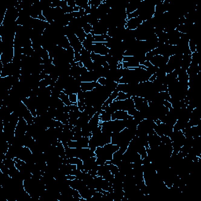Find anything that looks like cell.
Here are the masks:
<instances>
[{"label": "cell", "instance_id": "obj_1", "mask_svg": "<svg viewBox=\"0 0 201 201\" xmlns=\"http://www.w3.org/2000/svg\"><path fill=\"white\" fill-rule=\"evenodd\" d=\"M112 107H113L116 111L117 110H123V111L128 112L135 107V103L132 98H128L126 100H120L116 101L114 100L113 102L110 104Z\"/></svg>", "mask_w": 201, "mask_h": 201}, {"label": "cell", "instance_id": "obj_2", "mask_svg": "<svg viewBox=\"0 0 201 201\" xmlns=\"http://www.w3.org/2000/svg\"><path fill=\"white\" fill-rule=\"evenodd\" d=\"M167 41L166 44L176 46L178 44V41H179L182 33H180L177 29H174L173 31H170V32H167Z\"/></svg>", "mask_w": 201, "mask_h": 201}, {"label": "cell", "instance_id": "obj_3", "mask_svg": "<svg viewBox=\"0 0 201 201\" xmlns=\"http://www.w3.org/2000/svg\"><path fill=\"white\" fill-rule=\"evenodd\" d=\"M27 121L23 117H19V121L15 129V136H24L27 132Z\"/></svg>", "mask_w": 201, "mask_h": 201}, {"label": "cell", "instance_id": "obj_4", "mask_svg": "<svg viewBox=\"0 0 201 201\" xmlns=\"http://www.w3.org/2000/svg\"><path fill=\"white\" fill-rule=\"evenodd\" d=\"M168 60H169L168 57H164L162 55H155L152 57H151L149 61L152 65L158 67V68H161L167 64Z\"/></svg>", "mask_w": 201, "mask_h": 201}, {"label": "cell", "instance_id": "obj_5", "mask_svg": "<svg viewBox=\"0 0 201 201\" xmlns=\"http://www.w3.org/2000/svg\"><path fill=\"white\" fill-rule=\"evenodd\" d=\"M132 99L135 103V107L137 110L140 112H142L144 110L147 109L148 108V103L144 100V98H141L138 96H134L132 97Z\"/></svg>", "mask_w": 201, "mask_h": 201}, {"label": "cell", "instance_id": "obj_6", "mask_svg": "<svg viewBox=\"0 0 201 201\" xmlns=\"http://www.w3.org/2000/svg\"><path fill=\"white\" fill-rule=\"evenodd\" d=\"M95 156V152H93L90 148H78V156H77V157L79 158L80 160H82L83 161Z\"/></svg>", "mask_w": 201, "mask_h": 201}, {"label": "cell", "instance_id": "obj_7", "mask_svg": "<svg viewBox=\"0 0 201 201\" xmlns=\"http://www.w3.org/2000/svg\"><path fill=\"white\" fill-rule=\"evenodd\" d=\"M109 49L105 45L104 43H94L93 46V52L97 54L105 56L109 53Z\"/></svg>", "mask_w": 201, "mask_h": 201}, {"label": "cell", "instance_id": "obj_8", "mask_svg": "<svg viewBox=\"0 0 201 201\" xmlns=\"http://www.w3.org/2000/svg\"><path fill=\"white\" fill-rule=\"evenodd\" d=\"M69 40V43H70V46L73 48L75 52H80V50H82L83 48V44L82 43L79 41V39L77 38L75 34L73 35H71L67 37Z\"/></svg>", "mask_w": 201, "mask_h": 201}, {"label": "cell", "instance_id": "obj_9", "mask_svg": "<svg viewBox=\"0 0 201 201\" xmlns=\"http://www.w3.org/2000/svg\"><path fill=\"white\" fill-rule=\"evenodd\" d=\"M93 35H105L108 33V28L105 24L98 21L93 26V30L90 32Z\"/></svg>", "mask_w": 201, "mask_h": 201}, {"label": "cell", "instance_id": "obj_10", "mask_svg": "<svg viewBox=\"0 0 201 201\" xmlns=\"http://www.w3.org/2000/svg\"><path fill=\"white\" fill-rule=\"evenodd\" d=\"M199 122H200V114L197 108H195L192 111L191 115L189 119V124L190 127H194V126L199 125Z\"/></svg>", "mask_w": 201, "mask_h": 201}, {"label": "cell", "instance_id": "obj_11", "mask_svg": "<svg viewBox=\"0 0 201 201\" xmlns=\"http://www.w3.org/2000/svg\"><path fill=\"white\" fill-rule=\"evenodd\" d=\"M81 82H97L99 79V76L94 71L86 72L85 74H83L80 76Z\"/></svg>", "mask_w": 201, "mask_h": 201}, {"label": "cell", "instance_id": "obj_12", "mask_svg": "<svg viewBox=\"0 0 201 201\" xmlns=\"http://www.w3.org/2000/svg\"><path fill=\"white\" fill-rule=\"evenodd\" d=\"M148 142L149 148H156V147H158L161 143V138L156 134L148 135Z\"/></svg>", "mask_w": 201, "mask_h": 201}, {"label": "cell", "instance_id": "obj_13", "mask_svg": "<svg viewBox=\"0 0 201 201\" xmlns=\"http://www.w3.org/2000/svg\"><path fill=\"white\" fill-rule=\"evenodd\" d=\"M83 171L84 172H88L89 170H92L93 168L95 166H97L98 164L96 163V156L90 157V158L87 159V160L83 161Z\"/></svg>", "mask_w": 201, "mask_h": 201}, {"label": "cell", "instance_id": "obj_14", "mask_svg": "<svg viewBox=\"0 0 201 201\" xmlns=\"http://www.w3.org/2000/svg\"><path fill=\"white\" fill-rule=\"evenodd\" d=\"M189 77H193V76H197L199 73V67L198 63H195L191 61L190 66L189 67L187 70H186Z\"/></svg>", "mask_w": 201, "mask_h": 201}, {"label": "cell", "instance_id": "obj_15", "mask_svg": "<svg viewBox=\"0 0 201 201\" xmlns=\"http://www.w3.org/2000/svg\"><path fill=\"white\" fill-rule=\"evenodd\" d=\"M142 21L140 19V18H135L127 21V28L130 30H135L138 28L141 24L142 23Z\"/></svg>", "mask_w": 201, "mask_h": 201}, {"label": "cell", "instance_id": "obj_16", "mask_svg": "<svg viewBox=\"0 0 201 201\" xmlns=\"http://www.w3.org/2000/svg\"><path fill=\"white\" fill-rule=\"evenodd\" d=\"M130 117V115L127 113V111L123 110H117L112 115V120L119 119V120H124Z\"/></svg>", "mask_w": 201, "mask_h": 201}, {"label": "cell", "instance_id": "obj_17", "mask_svg": "<svg viewBox=\"0 0 201 201\" xmlns=\"http://www.w3.org/2000/svg\"><path fill=\"white\" fill-rule=\"evenodd\" d=\"M100 84L98 82H83L81 83V90L83 91H91L95 87L99 86Z\"/></svg>", "mask_w": 201, "mask_h": 201}, {"label": "cell", "instance_id": "obj_18", "mask_svg": "<svg viewBox=\"0 0 201 201\" xmlns=\"http://www.w3.org/2000/svg\"><path fill=\"white\" fill-rule=\"evenodd\" d=\"M100 122H101L100 121V113L99 112H96L94 116L90 119L89 123H88V125H89L90 130H91V132L93 130H94L96 127H98L99 126Z\"/></svg>", "mask_w": 201, "mask_h": 201}, {"label": "cell", "instance_id": "obj_19", "mask_svg": "<svg viewBox=\"0 0 201 201\" xmlns=\"http://www.w3.org/2000/svg\"><path fill=\"white\" fill-rule=\"evenodd\" d=\"M70 186L76 190H80L83 187L86 186V183L83 181V180L78 179V178H75L73 180H70Z\"/></svg>", "mask_w": 201, "mask_h": 201}, {"label": "cell", "instance_id": "obj_20", "mask_svg": "<svg viewBox=\"0 0 201 201\" xmlns=\"http://www.w3.org/2000/svg\"><path fill=\"white\" fill-rule=\"evenodd\" d=\"M178 80L181 83L189 85V76H188L186 71L180 68V71L178 74Z\"/></svg>", "mask_w": 201, "mask_h": 201}, {"label": "cell", "instance_id": "obj_21", "mask_svg": "<svg viewBox=\"0 0 201 201\" xmlns=\"http://www.w3.org/2000/svg\"><path fill=\"white\" fill-rule=\"evenodd\" d=\"M91 60L94 61V63H97V64L102 65V66L106 63V60L105 56L97 54V53H94V52L91 53Z\"/></svg>", "mask_w": 201, "mask_h": 201}, {"label": "cell", "instance_id": "obj_22", "mask_svg": "<svg viewBox=\"0 0 201 201\" xmlns=\"http://www.w3.org/2000/svg\"><path fill=\"white\" fill-rule=\"evenodd\" d=\"M141 2V1H133V2H128V5H127V9H126L127 14H130L131 13H134L135 11H136L138 9Z\"/></svg>", "mask_w": 201, "mask_h": 201}, {"label": "cell", "instance_id": "obj_23", "mask_svg": "<svg viewBox=\"0 0 201 201\" xmlns=\"http://www.w3.org/2000/svg\"><path fill=\"white\" fill-rule=\"evenodd\" d=\"M123 121L125 123L126 128H128V129H137V127L138 125V123L131 115H130V117L127 118V119H124Z\"/></svg>", "mask_w": 201, "mask_h": 201}, {"label": "cell", "instance_id": "obj_24", "mask_svg": "<svg viewBox=\"0 0 201 201\" xmlns=\"http://www.w3.org/2000/svg\"><path fill=\"white\" fill-rule=\"evenodd\" d=\"M89 140L90 138L83 137L80 140L76 141V148H89Z\"/></svg>", "mask_w": 201, "mask_h": 201}, {"label": "cell", "instance_id": "obj_25", "mask_svg": "<svg viewBox=\"0 0 201 201\" xmlns=\"http://www.w3.org/2000/svg\"><path fill=\"white\" fill-rule=\"evenodd\" d=\"M35 139L33 138V137L31 136L30 134L26 132V134L24 135V146L30 148V147L35 143Z\"/></svg>", "mask_w": 201, "mask_h": 201}, {"label": "cell", "instance_id": "obj_26", "mask_svg": "<svg viewBox=\"0 0 201 201\" xmlns=\"http://www.w3.org/2000/svg\"><path fill=\"white\" fill-rule=\"evenodd\" d=\"M160 127H161V129L163 131V133H164V135L165 136H168L170 137L171 135L172 132H173V127L172 126L168 125V124H166V123H161L160 124Z\"/></svg>", "mask_w": 201, "mask_h": 201}, {"label": "cell", "instance_id": "obj_27", "mask_svg": "<svg viewBox=\"0 0 201 201\" xmlns=\"http://www.w3.org/2000/svg\"><path fill=\"white\" fill-rule=\"evenodd\" d=\"M110 173H111V172H110L109 167V165H108V164H105V165L98 167V176L104 177V176H106L107 174H110Z\"/></svg>", "mask_w": 201, "mask_h": 201}, {"label": "cell", "instance_id": "obj_28", "mask_svg": "<svg viewBox=\"0 0 201 201\" xmlns=\"http://www.w3.org/2000/svg\"><path fill=\"white\" fill-rule=\"evenodd\" d=\"M75 35H76V36H77V38L79 39V41L81 42V43H83V42L86 39V35H87V34H86V32L83 31V28H79L75 30Z\"/></svg>", "mask_w": 201, "mask_h": 201}, {"label": "cell", "instance_id": "obj_29", "mask_svg": "<svg viewBox=\"0 0 201 201\" xmlns=\"http://www.w3.org/2000/svg\"><path fill=\"white\" fill-rule=\"evenodd\" d=\"M104 148H105L108 152H109V153L113 155L114 152L119 150V145H116V144H112V143H109V144H106L104 146Z\"/></svg>", "mask_w": 201, "mask_h": 201}, {"label": "cell", "instance_id": "obj_30", "mask_svg": "<svg viewBox=\"0 0 201 201\" xmlns=\"http://www.w3.org/2000/svg\"><path fill=\"white\" fill-rule=\"evenodd\" d=\"M57 152H58V155L61 157H62L63 159H67L66 154H65V147L63 145L62 142L58 141V142L57 144Z\"/></svg>", "mask_w": 201, "mask_h": 201}, {"label": "cell", "instance_id": "obj_31", "mask_svg": "<svg viewBox=\"0 0 201 201\" xmlns=\"http://www.w3.org/2000/svg\"><path fill=\"white\" fill-rule=\"evenodd\" d=\"M82 44H83V47L85 48V50H86L88 52H90V53H92V52H93V46H94V43H91V42L87 41L86 39H85V40L82 43Z\"/></svg>", "mask_w": 201, "mask_h": 201}, {"label": "cell", "instance_id": "obj_32", "mask_svg": "<svg viewBox=\"0 0 201 201\" xmlns=\"http://www.w3.org/2000/svg\"><path fill=\"white\" fill-rule=\"evenodd\" d=\"M109 37L107 34L101 35H94V43H105L106 39Z\"/></svg>", "mask_w": 201, "mask_h": 201}, {"label": "cell", "instance_id": "obj_33", "mask_svg": "<svg viewBox=\"0 0 201 201\" xmlns=\"http://www.w3.org/2000/svg\"><path fill=\"white\" fill-rule=\"evenodd\" d=\"M59 98L63 102H64V104H65V105H72V102L69 101V98H68V95H67V94H65L64 92H61V94H60V97H59Z\"/></svg>", "mask_w": 201, "mask_h": 201}, {"label": "cell", "instance_id": "obj_34", "mask_svg": "<svg viewBox=\"0 0 201 201\" xmlns=\"http://www.w3.org/2000/svg\"><path fill=\"white\" fill-rule=\"evenodd\" d=\"M112 120V115L103 111L102 114H100V121L101 122H108Z\"/></svg>", "mask_w": 201, "mask_h": 201}, {"label": "cell", "instance_id": "obj_35", "mask_svg": "<svg viewBox=\"0 0 201 201\" xmlns=\"http://www.w3.org/2000/svg\"><path fill=\"white\" fill-rule=\"evenodd\" d=\"M191 134H192V138H196V137L200 136V130H199V125L198 126H194V127H191Z\"/></svg>", "mask_w": 201, "mask_h": 201}, {"label": "cell", "instance_id": "obj_36", "mask_svg": "<svg viewBox=\"0 0 201 201\" xmlns=\"http://www.w3.org/2000/svg\"><path fill=\"white\" fill-rule=\"evenodd\" d=\"M131 98H132V96H131L130 94H126V93L119 91V93H118L117 98H115V100H116V101H120V100H126Z\"/></svg>", "mask_w": 201, "mask_h": 201}, {"label": "cell", "instance_id": "obj_37", "mask_svg": "<svg viewBox=\"0 0 201 201\" xmlns=\"http://www.w3.org/2000/svg\"><path fill=\"white\" fill-rule=\"evenodd\" d=\"M118 90L123 93H126V94H128V91H129V84H122V83H118L117 86Z\"/></svg>", "mask_w": 201, "mask_h": 201}, {"label": "cell", "instance_id": "obj_38", "mask_svg": "<svg viewBox=\"0 0 201 201\" xmlns=\"http://www.w3.org/2000/svg\"><path fill=\"white\" fill-rule=\"evenodd\" d=\"M34 53V50L32 47H24L22 48V54L26 56H31Z\"/></svg>", "mask_w": 201, "mask_h": 201}, {"label": "cell", "instance_id": "obj_39", "mask_svg": "<svg viewBox=\"0 0 201 201\" xmlns=\"http://www.w3.org/2000/svg\"><path fill=\"white\" fill-rule=\"evenodd\" d=\"M159 95L161 98V99H163L164 101H168V102L170 101V96L168 91L159 92Z\"/></svg>", "mask_w": 201, "mask_h": 201}, {"label": "cell", "instance_id": "obj_40", "mask_svg": "<svg viewBox=\"0 0 201 201\" xmlns=\"http://www.w3.org/2000/svg\"><path fill=\"white\" fill-rule=\"evenodd\" d=\"M133 117H134V119H135L138 123H140V122L142 121L143 119H144V115H143L142 113H141L140 111H138V110L136 113L133 115Z\"/></svg>", "mask_w": 201, "mask_h": 201}, {"label": "cell", "instance_id": "obj_41", "mask_svg": "<svg viewBox=\"0 0 201 201\" xmlns=\"http://www.w3.org/2000/svg\"><path fill=\"white\" fill-rule=\"evenodd\" d=\"M89 2L90 3V7L98 9V6L102 3V0H90Z\"/></svg>", "mask_w": 201, "mask_h": 201}, {"label": "cell", "instance_id": "obj_42", "mask_svg": "<svg viewBox=\"0 0 201 201\" xmlns=\"http://www.w3.org/2000/svg\"><path fill=\"white\" fill-rule=\"evenodd\" d=\"M158 69H159L158 67H156L154 66V65H151L150 67L146 68V71L148 72V73L150 75V76H152L153 74L156 73V72L158 71Z\"/></svg>", "mask_w": 201, "mask_h": 201}, {"label": "cell", "instance_id": "obj_43", "mask_svg": "<svg viewBox=\"0 0 201 201\" xmlns=\"http://www.w3.org/2000/svg\"><path fill=\"white\" fill-rule=\"evenodd\" d=\"M108 165H109V167L110 172H111L113 175H115V174H117L118 172H119V168H118V167L116 166V165L112 164H108Z\"/></svg>", "mask_w": 201, "mask_h": 201}, {"label": "cell", "instance_id": "obj_44", "mask_svg": "<svg viewBox=\"0 0 201 201\" xmlns=\"http://www.w3.org/2000/svg\"><path fill=\"white\" fill-rule=\"evenodd\" d=\"M83 138L82 135V130L79 131H77V132H75L73 133V138H72V140L73 141H79Z\"/></svg>", "mask_w": 201, "mask_h": 201}, {"label": "cell", "instance_id": "obj_45", "mask_svg": "<svg viewBox=\"0 0 201 201\" xmlns=\"http://www.w3.org/2000/svg\"><path fill=\"white\" fill-rule=\"evenodd\" d=\"M0 170H1V172H2V174H9V170H9V167L6 166V164H4L3 163H2L1 167H0Z\"/></svg>", "mask_w": 201, "mask_h": 201}, {"label": "cell", "instance_id": "obj_46", "mask_svg": "<svg viewBox=\"0 0 201 201\" xmlns=\"http://www.w3.org/2000/svg\"><path fill=\"white\" fill-rule=\"evenodd\" d=\"M68 98L72 104H76L78 102V98H77V94H72L70 95H68Z\"/></svg>", "mask_w": 201, "mask_h": 201}, {"label": "cell", "instance_id": "obj_47", "mask_svg": "<svg viewBox=\"0 0 201 201\" xmlns=\"http://www.w3.org/2000/svg\"><path fill=\"white\" fill-rule=\"evenodd\" d=\"M160 138H161V142L164 143V144H171L172 143L170 137L164 135V136L160 137Z\"/></svg>", "mask_w": 201, "mask_h": 201}, {"label": "cell", "instance_id": "obj_48", "mask_svg": "<svg viewBox=\"0 0 201 201\" xmlns=\"http://www.w3.org/2000/svg\"><path fill=\"white\" fill-rule=\"evenodd\" d=\"M83 29L86 32V34H90L92 31V30H93V27L90 25V24H86V25H84L83 27Z\"/></svg>", "mask_w": 201, "mask_h": 201}, {"label": "cell", "instance_id": "obj_49", "mask_svg": "<svg viewBox=\"0 0 201 201\" xmlns=\"http://www.w3.org/2000/svg\"><path fill=\"white\" fill-rule=\"evenodd\" d=\"M77 105L79 107V109L80 112H83L85 110V108H86V104L85 102H77Z\"/></svg>", "mask_w": 201, "mask_h": 201}, {"label": "cell", "instance_id": "obj_50", "mask_svg": "<svg viewBox=\"0 0 201 201\" xmlns=\"http://www.w3.org/2000/svg\"><path fill=\"white\" fill-rule=\"evenodd\" d=\"M80 61H81V56H80L79 52H75L74 61H75V62L79 63Z\"/></svg>", "mask_w": 201, "mask_h": 201}, {"label": "cell", "instance_id": "obj_51", "mask_svg": "<svg viewBox=\"0 0 201 201\" xmlns=\"http://www.w3.org/2000/svg\"><path fill=\"white\" fill-rule=\"evenodd\" d=\"M97 82H98L100 85H102V86H105L106 78H105V77H101V78L98 79Z\"/></svg>", "mask_w": 201, "mask_h": 201}, {"label": "cell", "instance_id": "obj_52", "mask_svg": "<svg viewBox=\"0 0 201 201\" xmlns=\"http://www.w3.org/2000/svg\"><path fill=\"white\" fill-rule=\"evenodd\" d=\"M67 4H68V6H70V7L72 8H75L76 6V1H74V0H68V1H67Z\"/></svg>", "mask_w": 201, "mask_h": 201}, {"label": "cell", "instance_id": "obj_53", "mask_svg": "<svg viewBox=\"0 0 201 201\" xmlns=\"http://www.w3.org/2000/svg\"><path fill=\"white\" fill-rule=\"evenodd\" d=\"M86 40H87V41H90V42H91V43H94V35H92L91 33L87 34V35H86Z\"/></svg>", "mask_w": 201, "mask_h": 201}, {"label": "cell", "instance_id": "obj_54", "mask_svg": "<svg viewBox=\"0 0 201 201\" xmlns=\"http://www.w3.org/2000/svg\"><path fill=\"white\" fill-rule=\"evenodd\" d=\"M163 105H164L165 106V107L168 108L169 109H171V108H172L171 103H170V102H168V101H164V102H163Z\"/></svg>", "mask_w": 201, "mask_h": 201}, {"label": "cell", "instance_id": "obj_55", "mask_svg": "<svg viewBox=\"0 0 201 201\" xmlns=\"http://www.w3.org/2000/svg\"><path fill=\"white\" fill-rule=\"evenodd\" d=\"M137 111H138V110H137L136 109H135V108H134V109H132L129 110V111L127 112V113L129 114L130 115H131V116H133V115H135V113H136Z\"/></svg>", "mask_w": 201, "mask_h": 201}, {"label": "cell", "instance_id": "obj_56", "mask_svg": "<svg viewBox=\"0 0 201 201\" xmlns=\"http://www.w3.org/2000/svg\"><path fill=\"white\" fill-rule=\"evenodd\" d=\"M88 70L87 68H86V67H81V68H80V75H83V74H85L86 72H87Z\"/></svg>", "mask_w": 201, "mask_h": 201}, {"label": "cell", "instance_id": "obj_57", "mask_svg": "<svg viewBox=\"0 0 201 201\" xmlns=\"http://www.w3.org/2000/svg\"><path fill=\"white\" fill-rule=\"evenodd\" d=\"M156 79V74L155 73V74H153L152 76H151V77L149 78V80H148V81H150V82H153V81H155Z\"/></svg>", "mask_w": 201, "mask_h": 201}]
</instances>
